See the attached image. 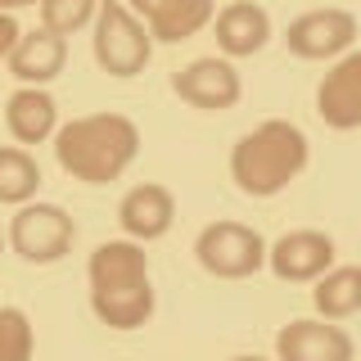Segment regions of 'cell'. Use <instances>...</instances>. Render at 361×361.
<instances>
[{
	"label": "cell",
	"instance_id": "cell-1",
	"mask_svg": "<svg viewBox=\"0 0 361 361\" xmlns=\"http://www.w3.org/2000/svg\"><path fill=\"white\" fill-rule=\"evenodd\" d=\"M90 307L109 330H140L154 316L149 257L135 240H104L90 253Z\"/></svg>",
	"mask_w": 361,
	"mask_h": 361
},
{
	"label": "cell",
	"instance_id": "cell-2",
	"mask_svg": "<svg viewBox=\"0 0 361 361\" xmlns=\"http://www.w3.org/2000/svg\"><path fill=\"white\" fill-rule=\"evenodd\" d=\"M140 154V131L122 113H86L54 131V158L73 180L109 185L118 180Z\"/></svg>",
	"mask_w": 361,
	"mask_h": 361
},
{
	"label": "cell",
	"instance_id": "cell-3",
	"mask_svg": "<svg viewBox=\"0 0 361 361\" xmlns=\"http://www.w3.org/2000/svg\"><path fill=\"white\" fill-rule=\"evenodd\" d=\"M307 158H312V145H307V135H302V127H293L285 118H271V122H262V127H253L248 135L235 140L231 176L244 195L271 199V195H280L289 180H298V172L307 167Z\"/></svg>",
	"mask_w": 361,
	"mask_h": 361
},
{
	"label": "cell",
	"instance_id": "cell-4",
	"mask_svg": "<svg viewBox=\"0 0 361 361\" xmlns=\"http://www.w3.org/2000/svg\"><path fill=\"white\" fill-rule=\"evenodd\" d=\"M149 54H154V37L127 9V0H99V9H95V63L109 77H135V73H145Z\"/></svg>",
	"mask_w": 361,
	"mask_h": 361
},
{
	"label": "cell",
	"instance_id": "cell-5",
	"mask_svg": "<svg viewBox=\"0 0 361 361\" xmlns=\"http://www.w3.org/2000/svg\"><path fill=\"white\" fill-rule=\"evenodd\" d=\"M195 257L217 280H244L267 267V240L244 221H212L199 231Z\"/></svg>",
	"mask_w": 361,
	"mask_h": 361
},
{
	"label": "cell",
	"instance_id": "cell-6",
	"mask_svg": "<svg viewBox=\"0 0 361 361\" xmlns=\"http://www.w3.org/2000/svg\"><path fill=\"white\" fill-rule=\"evenodd\" d=\"M5 240H9V248H14L23 262L50 267V262H59L68 248H73L77 226H73V217H68L59 203H18Z\"/></svg>",
	"mask_w": 361,
	"mask_h": 361
},
{
	"label": "cell",
	"instance_id": "cell-7",
	"mask_svg": "<svg viewBox=\"0 0 361 361\" xmlns=\"http://www.w3.org/2000/svg\"><path fill=\"white\" fill-rule=\"evenodd\" d=\"M357 41V18L348 9H312V14L293 18L285 32V45L298 59H338Z\"/></svg>",
	"mask_w": 361,
	"mask_h": 361
},
{
	"label": "cell",
	"instance_id": "cell-8",
	"mask_svg": "<svg viewBox=\"0 0 361 361\" xmlns=\"http://www.w3.org/2000/svg\"><path fill=\"white\" fill-rule=\"evenodd\" d=\"M276 357L280 361H353L357 348H353V334L334 321H289L285 330L276 334Z\"/></svg>",
	"mask_w": 361,
	"mask_h": 361
},
{
	"label": "cell",
	"instance_id": "cell-9",
	"mask_svg": "<svg viewBox=\"0 0 361 361\" xmlns=\"http://www.w3.org/2000/svg\"><path fill=\"white\" fill-rule=\"evenodd\" d=\"M316 113L334 131L361 127V50L338 54L334 68L321 77V86H316Z\"/></svg>",
	"mask_w": 361,
	"mask_h": 361
},
{
	"label": "cell",
	"instance_id": "cell-10",
	"mask_svg": "<svg viewBox=\"0 0 361 361\" xmlns=\"http://www.w3.org/2000/svg\"><path fill=\"white\" fill-rule=\"evenodd\" d=\"M267 267L289 285L316 280L334 267V240L325 231H289L267 248Z\"/></svg>",
	"mask_w": 361,
	"mask_h": 361
},
{
	"label": "cell",
	"instance_id": "cell-11",
	"mask_svg": "<svg viewBox=\"0 0 361 361\" xmlns=\"http://www.w3.org/2000/svg\"><path fill=\"white\" fill-rule=\"evenodd\" d=\"M172 90L185 99V104L208 109V113L235 109V104H240V95H244L240 73H235L226 59H195V63H185L172 77Z\"/></svg>",
	"mask_w": 361,
	"mask_h": 361
},
{
	"label": "cell",
	"instance_id": "cell-12",
	"mask_svg": "<svg viewBox=\"0 0 361 361\" xmlns=\"http://www.w3.org/2000/svg\"><path fill=\"white\" fill-rule=\"evenodd\" d=\"M127 9L149 27L154 41H190L217 18V0H127Z\"/></svg>",
	"mask_w": 361,
	"mask_h": 361
},
{
	"label": "cell",
	"instance_id": "cell-13",
	"mask_svg": "<svg viewBox=\"0 0 361 361\" xmlns=\"http://www.w3.org/2000/svg\"><path fill=\"white\" fill-rule=\"evenodd\" d=\"M118 221H122V231H127V240H135V244L163 240V235L172 231V221H176L172 190H167V185H154V180L127 190L122 203H118Z\"/></svg>",
	"mask_w": 361,
	"mask_h": 361
},
{
	"label": "cell",
	"instance_id": "cell-14",
	"mask_svg": "<svg viewBox=\"0 0 361 361\" xmlns=\"http://www.w3.org/2000/svg\"><path fill=\"white\" fill-rule=\"evenodd\" d=\"M68 63V41L54 37V32H23L18 45L9 50V73L18 77L23 86H45L63 73Z\"/></svg>",
	"mask_w": 361,
	"mask_h": 361
},
{
	"label": "cell",
	"instance_id": "cell-15",
	"mask_svg": "<svg viewBox=\"0 0 361 361\" xmlns=\"http://www.w3.org/2000/svg\"><path fill=\"white\" fill-rule=\"evenodd\" d=\"M5 127L18 145H41L59 131V104L41 86H23L5 104Z\"/></svg>",
	"mask_w": 361,
	"mask_h": 361
},
{
	"label": "cell",
	"instance_id": "cell-16",
	"mask_svg": "<svg viewBox=\"0 0 361 361\" xmlns=\"http://www.w3.org/2000/svg\"><path fill=\"white\" fill-rule=\"evenodd\" d=\"M271 41V18L262 5L253 0H235L217 14V45L231 59H244V54H257Z\"/></svg>",
	"mask_w": 361,
	"mask_h": 361
},
{
	"label": "cell",
	"instance_id": "cell-17",
	"mask_svg": "<svg viewBox=\"0 0 361 361\" xmlns=\"http://www.w3.org/2000/svg\"><path fill=\"white\" fill-rule=\"evenodd\" d=\"M312 307L325 321H343V316L361 312V267H330L325 276H316Z\"/></svg>",
	"mask_w": 361,
	"mask_h": 361
},
{
	"label": "cell",
	"instance_id": "cell-18",
	"mask_svg": "<svg viewBox=\"0 0 361 361\" xmlns=\"http://www.w3.org/2000/svg\"><path fill=\"white\" fill-rule=\"evenodd\" d=\"M41 185L37 158L18 145H0V203H32Z\"/></svg>",
	"mask_w": 361,
	"mask_h": 361
},
{
	"label": "cell",
	"instance_id": "cell-19",
	"mask_svg": "<svg viewBox=\"0 0 361 361\" xmlns=\"http://www.w3.org/2000/svg\"><path fill=\"white\" fill-rule=\"evenodd\" d=\"M99 0H41V23L54 37H73L86 23H95Z\"/></svg>",
	"mask_w": 361,
	"mask_h": 361
},
{
	"label": "cell",
	"instance_id": "cell-20",
	"mask_svg": "<svg viewBox=\"0 0 361 361\" xmlns=\"http://www.w3.org/2000/svg\"><path fill=\"white\" fill-rule=\"evenodd\" d=\"M37 334L23 307H0V361H32Z\"/></svg>",
	"mask_w": 361,
	"mask_h": 361
},
{
	"label": "cell",
	"instance_id": "cell-21",
	"mask_svg": "<svg viewBox=\"0 0 361 361\" xmlns=\"http://www.w3.org/2000/svg\"><path fill=\"white\" fill-rule=\"evenodd\" d=\"M18 23H14V14H0V59H9V50L18 45Z\"/></svg>",
	"mask_w": 361,
	"mask_h": 361
},
{
	"label": "cell",
	"instance_id": "cell-22",
	"mask_svg": "<svg viewBox=\"0 0 361 361\" xmlns=\"http://www.w3.org/2000/svg\"><path fill=\"white\" fill-rule=\"evenodd\" d=\"M23 5H37V0H0V14H14V9H23Z\"/></svg>",
	"mask_w": 361,
	"mask_h": 361
},
{
	"label": "cell",
	"instance_id": "cell-23",
	"mask_svg": "<svg viewBox=\"0 0 361 361\" xmlns=\"http://www.w3.org/2000/svg\"><path fill=\"white\" fill-rule=\"evenodd\" d=\"M231 361H267V357H231Z\"/></svg>",
	"mask_w": 361,
	"mask_h": 361
},
{
	"label": "cell",
	"instance_id": "cell-24",
	"mask_svg": "<svg viewBox=\"0 0 361 361\" xmlns=\"http://www.w3.org/2000/svg\"><path fill=\"white\" fill-rule=\"evenodd\" d=\"M0 248H5V231H0Z\"/></svg>",
	"mask_w": 361,
	"mask_h": 361
}]
</instances>
